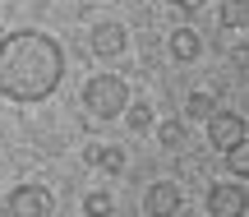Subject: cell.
<instances>
[{
  "label": "cell",
  "instance_id": "obj_4",
  "mask_svg": "<svg viewBox=\"0 0 249 217\" xmlns=\"http://www.w3.org/2000/svg\"><path fill=\"white\" fill-rule=\"evenodd\" d=\"M249 208V194L240 190V185H213V190H208V213L213 217H240Z\"/></svg>",
  "mask_w": 249,
  "mask_h": 217
},
{
  "label": "cell",
  "instance_id": "obj_2",
  "mask_svg": "<svg viewBox=\"0 0 249 217\" xmlns=\"http://www.w3.org/2000/svg\"><path fill=\"white\" fill-rule=\"evenodd\" d=\"M83 107L97 120L124 116V111H129V88H124V79L120 74H92V79L83 83Z\"/></svg>",
  "mask_w": 249,
  "mask_h": 217
},
{
  "label": "cell",
  "instance_id": "obj_16",
  "mask_svg": "<svg viewBox=\"0 0 249 217\" xmlns=\"http://www.w3.org/2000/svg\"><path fill=\"white\" fill-rule=\"evenodd\" d=\"M231 60L245 70V65H249V42H240V46H235V51H231Z\"/></svg>",
  "mask_w": 249,
  "mask_h": 217
},
{
  "label": "cell",
  "instance_id": "obj_5",
  "mask_svg": "<svg viewBox=\"0 0 249 217\" xmlns=\"http://www.w3.org/2000/svg\"><path fill=\"white\" fill-rule=\"evenodd\" d=\"M5 208H9V213H28V217H46L55 203H51V194H46L42 185H18V190L9 194Z\"/></svg>",
  "mask_w": 249,
  "mask_h": 217
},
{
  "label": "cell",
  "instance_id": "obj_14",
  "mask_svg": "<svg viewBox=\"0 0 249 217\" xmlns=\"http://www.w3.org/2000/svg\"><path fill=\"white\" fill-rule=\"evenodd\" d=\"M152 125V107L148 102H129V129H148Z\"/></svg>",
  "mask_w": 249,
  "mask_h": 217
},
{
  "label": "cell",
  "instance_id": "obj_15",
  "mask_svg": "<svg viewBox=\"0 0 249 217\" xmlns=\"http://www.w3.org/2000/svg\"><path fill=\"white\" fill-rule=\"evenodd\" d=\"M83 213H111V199H107V194H88V199H83Z\"/></svg>",
  "mask_w": 249,
  "mask_h": 217
},
{
  "label": "cell",
  "instance_id": "obj_3",
  "mask_svg": "<svg viewBox=\"0 0 249 217\" xmlns=\"http://www.w3.org/2000/svg\"><path fill=\"white\" fill-rule=\"evenodd\" d=\"M208 139H213V148L231 153V148L245 139V116H235V111H217V116L208 120Z\"/></svg>",
  "mask_w": 249,
  "mask_h": 217
},
{
  "label": "cell",
  "instance_id": "obj_17",
  "mask_svg": "<svg viewBox=\"0 0 249 217\" xmlns=\"http://www.w3.org/2000/svg\"><path fill=\"white\" fill-rule=\"evenodd\" d=\"M166 5H176V9H194L198 0H166Z\"/></svg>",
  "mask_w": 249,
  "mask_h": 217
},
{
  "label": "cell",
  "instance_id": "obj_9",
  "mask_svg": "<svg viewBox=\"0 0 249 217\" xmlns=\"http://www.w3.org/2000/svg\"><path fill=\"white\" fill-rule=\"evenodd\" d=\"M185 116L189 120H213L217 116V97H213V92H194V97L185 102Z\"/></svg>",
  "mask_w": 249,
  "mask_h": 217
},
{
  "label": "cell",
  "instance_id": "obj_13",
  "mask_svg": "<svg viewBox=\"0 0 249 217\" xmlns=\"http://www.w3.org/2000/svg\"><path fill=\"white\" fill-rule=\"evenodd\" d=\"M157 139H161V148H180L185 144V125H180V120H161Z\"/></svg>",
  "mask_w": 249,
  "mask_h": 217
},
{
  "label": "cell",
  "instance_id": "obj_7",
  "mask_svg": "<svg viewBox=\"0 0 249 217\" xmlns=\"http://www.w3.org/2000/svg\"><path fill=\"white\" fill-rule=\"evenodd\" d=\"M124 42H129V33H124L120 23H97V28H92V42H88V46H92L97 55H120Z\"/></svg>",
  "mask_w": 249,
  "mask_h": 217
},
{
  "label": "cell",
  "instance_id": "obj_6",
  "mask_svg": "<svg viewBox=\"0 0 249 217\" xmlns=\"http://www.w3.org/2000/svg\"><path fill=\"white\" fill-rule=\"evenodd\" d=\"M143 213H152V217H161V213H180V190H176L171 181L148 185V194H143Z\"/></svg>",
  "mask_w": 249,
  "mask_h": 217
},
{
  "label": "cell",
  "instance_id": "obj_10",
  "mask_svg": "<svg viewBox=\"0 0 249 217\" xmlns=\"http://www.w3.org/2000/svg\"><path fill=\"white\" fill-rule=\"evenodd\" d=\"M83 157H88V166H102V171H111V176L124 171V157L116 153V148H88Z\"/></svg>",
  "mask_w": 249,
  "mask_h": 217
},
{
  "label": "cell",
  "instance_id": "obj_1",
  "mask_svg": "<svg viewBox=\"0 0 249 217\" xmlns=\"http://www.w3.org/2000/svg\"><path fill=\"white\" fill-rule=\"evenodd\" d=\"M65 51L46 33H5L0 42V92L9 102H42L60 88Z\"/></svg>",
  "mask_w": 249,
  "mask_h": 217
},
{
  "label": "cell",
  "instance_id": "obj_8",
  "mask_svg": "<svg viewBox=\"0 0 249 217\" xmlns=\"http://www.w3.org/2000/svg\"><path fill=\"white\" fill-rule=\"evenodd\" d=\"M198 51H203V37L194 28H176L171 33V55L176 60H198Z\"/></svg>",
  "mask_w": 249,
  "mask_h": 217
},
{
  "label": "cell",
  "instance_id": "obj_11",
  "mask_svg": "<svg viewBox=\"0 0 249 217\" xmlns=\"http://www.w3.org/2000/svg\"><path fill=\"white\" fill-rule=\"evenodd\" d=\"M217 18H222V28H245L249 23V0H226Z\"/></svg>",
  "mask_w": 249,
  "mask_h": 217
},
{
  "label": "cell",
  "instance_id": "obj_12",
  "mask_svg": "<svg viewBox=\"0 0 249 217\" xmlns=\"http://www.w3.org/2000/svg\"><path fill=\"white\" fill-rule=\"evenodd\" d=\"M226 166H231V171L240 176V181L249 176V139H240V144H235L231 153H226Z\"/></svg>",
  "mask_w": 249,
  "mask_h": 217
}]
</instances>
